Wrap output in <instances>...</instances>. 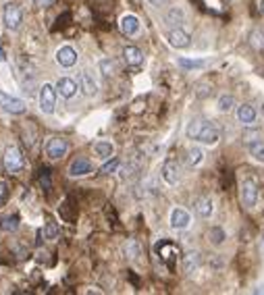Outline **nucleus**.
<instances>
[{
	"mask_svg": "<svg viewBox=\"0 0 264 295\" xmlns=\"http://www.w3.org/2000/svg\"><path fill=\"white\" fill-rule=\"evenodd\" d=\"M256 117H258V112L252 104H241L237 108V119H239V123L245 125V127H252V125L256 123Z\"/></svg>",
	"mask_w": 264,
	"mask_h": 295,
	"instance_id": "obj_16",
	"label": "nucleus"
},
{
	"mask_svg": "<svg viewBox=\"0 0 264 295\" xmlns=\"http://www.w3.org/2000/svg\"><path fill=\"white\" fill-rule=\"evenodd\" d=\"M5 61V52H3V48H0V63Z\"/></svg>",
	"mask_w": 264,
	"mask_h": 295,
	"instance_id": "obj_40",
	"label": "nucleus"
},
{
	"mask_svg": "<svg viewBox=\"0 0 264 295\" xmlns=\"http://www.w3.org/2000/svg\"><path fill=\"white\" fill-rule=\"evenodd\" d=\"M233 106H235V98H233V96H220L218 102H216V108H218L220 112H231Z\"/></svg>",
	"mask_w": 264,
	"mask_h": 295,
	"instance_id": "obj_29",
	"label": "nucleus"
},
{
	"mask_svg": "<svg viewBox=\"0 0 264 295\" xmlns=\"http://www.w3.org/2000/svg\"><path fill=\"white\" fill-rule=\"evenodd\" d=\"M260 11L264 13V0H260Z\"/></svg>",
	"mask_w": 264,
	"mask_h": 295,
	"instance_id": "obj_41",
	"label": "nucleus"
},
{
	"mask_svg": "<svg viewBox=\"0 0 264 295\" xmlns=\"http://www.w3.org/2000/svg\"><path fill=\"white\" fill-rule=\"evenodd\" d=\"M249 40H252V44H254L256 48H262V46H264V36H262L260 32H254Z\"/></svg>",
	"mask_w": 264,
	"mask_h": 295,
	"instance_id": "obj_36",
	"label": "nucleus"
},
{
	"mask_svg": "<svg viewBox=\"0 0 264 295\" xmlns=\"http://www.w3.org/2000/svg\"><path fill=\"white\" fill-rule=\"evenodd\" d=\"M123 59L125 63H127L131 69H140L144 65V54L140 48H135V46H127L123 50Z\"/></svg>",
	"mask_w": 264,
	"mask_h": 295,
	"instance_id": "obj_13",
	"label": "nucleus"
},
{
	"mask_svg": "<svg viewBox=\"0 0 264 295\" xmlns=\"http://www.w3.org/2000/svg\"><path fill=\"white\" fill-rule=\"evenodd\" d=\"M94 152H96V156H100V158L108 160L110 156H113L115 146L110 144V142H98V144H94Z\"/></svg>",
	"mask_w": 264,
	"mask_h": 295,
	"instance_id": "obj_24",
	"label": "nucleus"
},
{
	"mask_svg": "<svg viewBox=\"0 0 264 295\" xmlns=\"http://www.w3.org/2000/svg\"><path fill=\"white\" fill-rule=\"evenodd\" d=\"M92 173V162L88 158H75L69 164V175L71 177H86Z\"/></svg>",
	"mask_w": 264,
	"mask_h": 295,
	"instance_id": "obj_14",
	"label": "nucleus"
},
{
	"mask_svg": "<svg viewBox=\"0 0 264 295\" xmlns=\"http://www.w3.org/2000/svg\"><path fill=\"white\" fill-rule=\"evenodd\" d=\"M40 173H42V175H40V183H42V187H44L46 191H50L52 183H50V175H48V168H42Z\"/></svg>",
	"mask_w": 264,
	"mask_h": 295,
	"instance_id": "obj_34",
	"label": "nucleus"
},
{
	"mask_svg": "<svg viewBox=\"0 0 264 295\" xmlns=\"http://www.w3.org/2000/svg\"><path fill=\"white\" fill-rule=\"evenodd\" d=\"M3 229H7V231H17V229H19V216H17V214L7 216V218L3 220Z\"/></svg>",
	"mask_w": 264,
	"mask_h": 295,
	"instance_id": "obj_30",
	"label": "nucleus"
},
{
	"mask_svg": "<svg viewBox=\"0 0 264 295\" xmlns=\"http://www.w3.org/2000/svg\"><path fill=\"white\" fill-rule=\"evenodd\" d=\"M140 251H142V247H140V241L129 239L127 243H125V256H127L129 260H135L137 256H140Z\"/></svg>",
	"mask_w": 264,
	"mask_h": 295,
	"instance_id": "obj_27",
	"label": "nucleus"
},
{
	"mask_svg": "<svg viewBox=\"0 0 264 295\" xmlns=\"http://www.w3.org/2000/svg\"><path fill=\"white\" fill-rule=\"evenodd\" d=\"M5 168H7V173H11V175H17L23 168V156H21L19 148H7V152H5Z\"/></svg>",
	"mask_w": 264,
	"mask_h": 295,
	"instance_id": "obj_8",
	"label": "nucleus"
},
{
	"mask_svg": "<svg viewBox=\"0 0 264 295\" xmlns=\"http://www.w3.org/2000/svg\"><path fill=\"white\" fill-rule=\"evenodd\" d=\"M164 21L169 23V25L181 27V23H185V13H183V9H179V7H173V9H169V13H166Z\"/></svg>",
	"mask_w": 264,
	"mask_h": 295,
	"instance_id": "obj_22",
	"label": "nucleus"
},
{
	"mask_svg": "<svg viewBox=\"0 0 264 295\" xmlns=\"http://www.w3.org/2000/svg\"><path fill=\"white\" fill-rule=\"evenodd\" d=\"M100 71H102V75H106V77H108V75H113V73H115V63H113V61H108V59L102 61V63H100Z\"/></svg>",
	"mask_w": 264,
	"mask_h": 295,
	"instance_id": "obj_33",
	"label": "nucleus"
},
{
	"mask_svg": "<svg viewBox=\"0 0 264 295\" xmlns=\"http://www.w3.org/2000/svg\"><path fill=\"white\" fill-rule=\"evenodd\" d=\"M191 224V214L183 208H175L171 212V227L177 231H185Z\"/></svg>",
	"mask_w": 264,
	"mask_h": 295,
	"instance_id": "obj_10",
	"label": "nucleus"
},
{
	"mask_svg": "<svg viewBox=\"0 0 264 295\" xmlns=\"http://www.w3.org/2000/svg\"><path fill=\"white\" fill-rule=\"evenodd\" d=\"M177 63H179V67H183V69H202L206 65L204 61H191V59H179Z\"/></svg>",
	"mask_w": 264,
	"mask_h": 295,
	"instance_id": "obj_31",
	"label": "nucleus"
},
{
	"mask_svg": "<svg viewBox=\"0 0 264 295\" xmlns=\"http://www.w3.org/2000/svg\"><path fill=\"white\" fill-rule=\"evenodd\" d=\"M187 137L196 139V142H200V144H206V146H214L220 139V129L216 127V125H212L210 121L196 119L187 125Z\"/></svg>",
	"mask_w": 264,
	"mask_h": 295,
	"instance_id": "obj_1",
	"label": "nucleus"
},
{
	"mask_svg": "<svg viewBox=\"0 0 264 295\" xmlns=\"http://www.w3.org/2000/svg\"><path fill=\"white\" fill-rule=\"evenodd\" d=\"M42 233H44V239L52 241V239H57L61 231H59V224H57V222H54V220H48V222L44 224V231H42Z\"/></svg>",
	"mask_w": 264,
	"mask_h": 295,
	"instance_id": "obj_28",
	"label": "nucleus"
},
{
	"mask_svg": "<svg viewBox=\"0 0 264 295\" xmlns=\"http://www.w3.org/2000/svg\"><path fill=\"white\" fill-rule=\"evenodd\" d=\"M166 40H169V44L173 48H187L189 46V34L185 30H181V27H175V30L169 32V36H166Z\"/></svg>",
	"mask_w": 264,
	"mask_h": 295,
	"instance_id": "obj_11",
	"label": "nucleus"
},
{
	"mask_svg": "<svg viewBox=\"0 0 264 295\" xmlns=\"http://www.w3.org/2000/svg\"><path fill=\"white\" fill-rule=\"evenodd\" d=\"M119 27L125 36H135L137 32H140V19H137L135 15H125V17H121Z\"/></svg>",
	"mask_w": 264,
	"mask_h": 295,
	"instance_id": "obj_18",
	"label": "nucleus"
},
{
	"mask_svg": "<svg viewBox=\"0 0 264 295\" xmlns=\"http://www.w3.org/2000/svg\"><path fill=\"white\" fill-rule=\"evenodd\" d=\"M154 251H156V256L164 262V266L166 268H175V262H177V256H181V251H179V245H175L173 241H169V239H162V241H158L156 243V247H154Z\"/></svg>",
	"mask_w": 264,
	"mask_h": 295,
	"instance_id": "obj_2",
	"label": "nucleus"
},
{
	"mask_svg": "<svg viewBox=\"0 0 264 295\" xmlns=\"http://www.w3.org/2000/svg\"><path fill=\"white\" fill-rule=\"evenodd\" d=\"M202 162H204V152H202V148L193 146V148H189V150L185 152V164H187V166H200Z\"/></svg>",
	"mask_w": 264,
	"mask_h": 295,
	"instance_id": "obj_23",
	"label": "nucleus"
},
{
	"mask_svg": "<svg viewBox=\"0 0 264 295\" xmlns=\"http://www.w3.org/2000/svg\"><path fill=\"white\" fill-rule=\"evenodd\" d=\"M57 90H59V94L63 98H73L77 94V90H79V83L75 79H71V77H61L57 81Z\"/></svg>",
	"mask_w": 264,
	"mask_h": 295,
	"instance_id": "obj_15",
	"label": "nucleus"
},
{
	"mask_svg": "<svg viewBox=\"0 0 264 295\" xmlns=\"http://www.w3.org/2000/svg\"><path fill=\"white\" fill-rule=\"evenodd\" d=\"M9 200V183L5 179H0V206Z\"/></svg>",
	"mask_w": 264,
	"mask_h": 295,
	"instance_id": "obj_35",
	"label": "nucleus"
},
{
	"mask_svg": "<svg viewBox=\"0 0 264 295\" xmlns=\"http://www.w3.org/2000/svg\"><path fill=\"white\" fill-rule=\"evenodd\" d=\"M241 202L247 210H252L258 206L260 202V189H258V183L254 179H245L243 185H241Z\"/></svg>",
	"mask_w": 264,
	"mask_h": 295,
	"instance_id": "obj_4",
	"label": "nucleus"
},
{
	"mask_svg": "<svg viewBox=\"0 0 264 295\" xmlns=\"http://www.w3.org/2000/svg\"><path fill=\"white\" fill-rule=\"evenodd\" d=\"M193 208H196L198 216H202V218H210L212 212H214V204H212V200L208 198V195H202V198H198L196 202H193Z\"/></svg>",
	"mask_w": 264,
	"mask_h": 295,
	"instance_id": "obj_17",
	"label": "nucleus"
},
{
	"mask_svg": "<svg viewBox=\"0 0 264 295\" xmlns=\"http://www.w3.org/2000/svg\"><path fill=\"white\" fill-rule=\"evenodd\" d=\"M208 239H210L212 245H220L227 239V235H225V231L220 227H210V231H208Z\"/></svg>",
	"mask_w": 264,
	"mask_h": 295,
	"instance_id": "obj_26",
	"label": "nucleus"
},
{
	"mask_svg": "<svg viewBox=\"0 0 264 295\" xmlns=\"http://www.w3.org/2000/svg\"><path fill=\"white\" fill-rule=\"evenodd\" d=\"M34 3H36V7H42V9H44V7H50L54 0H34Z\"/></svg>",
	"mask_w": 264,
	"mask_h": 295,
	"instance_id": "obj_39",
	"label": "nucleus"
},
{
	"mask_svg": "<svg viewBox=\"0 0 264 295\" xmlns=\"http://www.w3.org/2000/svg\"><path fill=\"white\" fill-rule=\"evenodd\" d=\"M162 179H164L166 185H177L179 181H181V166H179V162L175 158L164 160V164H162Z\"/></svg>",
	"mask_w": 264,
	"mask_h": 295,
	"instance_id": "obj_6",
	"label": "nucleus"
},
{
	"mask_svg": "<svg viewBox=\"0 0 264 295\" xmlns=\"http://www.w3.org/2000/svg\"><path fill=\"white\" fill-rule=\"evenodd\" d=\"M46 154H48V158H52V160H59V158H63L65 154L69 152V142L67 139H63V137H50L48 142H46Z\"/></svg>",
	"mask_w": 264,
	"mask_h": 295,
	"instance_id": "obj_7",
	"label": "nucleus"
},
{
	"mask_svg": "<svg viewBox=\"0 0 264 295\" xmlns=\"http://www.w3.org/2000/svg\"><path fill=\"white\" fill-rule=\"evenodd\" d=\"M0 108H3L5 112H11V115H21V112H25V102L21 100V98L0 92Z\"/></svg>",
	"mask_w": 264,
	"mask_h": 295,
	"instance_id": "obj_9",
	"label": "nucleus"
},
{
	"mask_svg": "<svg viewBox=\"0 0 264 295\" xmlns=\"http://www.w3.org/2000/svg\"><path fill=\"white\" fill-rule=\"evenodd\" d=\"M249 156H252L254 160L258 162H264V142H260V139H256V142L249 144Z\"/></svg>",
	"mask_w": 264,
	"mask_h": 295,
	"instance_id": "obj_25",
	"label": "nucleus"
},
{
	"mask_svg": "<svg viewBox=\"0 0 264 295\" xmlns=\"http://www.w3.org/2000/svg\"><path fill=\"white\" fill-rule=\"evenodd\" d=\"M3 19H5L7 30L17 32L21 27V23H23V13H21V9L17 5H7L5 13H3Z\"/></svg>",
	"mask_w": 264,
	"mask_h": 295,
	"instance_id": "obj_5",
	"label": "nucleus"
},
{
	"mask_svg": "<svg viewBox=\"0 0 264 295\" xmlns=\"http://www.w3.org/2000/svg\"><path fill=\"white\" fill-rule=\"evenodd\" d=\"M196 94H198V98H206L208 94H210V88H208V86H198Z\"/></svg>",
	"mask_w": 264,
	"mask_h": 295,
	"instance_id": "obj_37",
	"label": "nucleus"
},
{
	"mask_svg": "<svg viewBox=\"0 0 264 295\" xmlns=\"http://www.w3.org/2000/svg\"><path fill=\"white\" fill-rule=\"evenodd\" d=\"M57 88L50 86V83H44V86L40 88V110L44 112V115H52L54 112V106H57Z\"/></svg>",
	"mask_w": 264,
	"mask_h": 295,
	"instance_id": "obj_3",
	"label": "nucleus"
},
{
	"mask_svg": "<svg viewBox=\"0 0 264 295\" xmlns=\"http://www.w3.org/2000/svg\"><path fill=\"white\" fill-rule=\"evenodd\" d=\"M0 227H3V224H0Z\"/></svg>",
	"mask_w": 264,
	"mask_h": 295,
	"instance_id": "obj_42",
	"label": "nucleus"
},
{
	"mask_svg": "<svg viewBox=\"0 0 264 295\" xmlns=\"http://www.w3.org/2000/svg\"><path fill=\"white\" fill-rule=\"evenodd\" d=\"M119 158H110L106 164H102V168H100V173L102 175H110V173H115L117 171V168H119Z\"/></svg>",
	"mask_w": 264,
	"mask_h": 295,
	"instance_id": "obj_32",
	"label": "nucleus"
},
{
	"mask_svg": "<svg viewBox=\"0 0 264 295\" xmlns=\"http://www.w3.org/2000/svg\"><path fill=\"white\" fill-rule=\"evenodd\" d=\"M148 3L152 5V7H164V5H169V0H148Z\"/></svg>",
	"mask_w": 264,
	"mask_h": 295,
	"instance_id": "obj_38",
	"label": "nucleus"
},
{
	"mask_svg": "<svg viewBox=\"0 0 264 295\" xmlns=\"http://www.w3.org/2000/svg\"><path fill=\"white\" fill-rule=\"evenodd\" d=\"M57 63H59L61 67H65V69L73 67V65L77 63V52H75V48H73V46H61V48L57 50Z\"/></svg>",
	"mask_w": 264,
	"mask_h": 295,
	"instance_id": "obj_12",
	"label": "nucleus"
},
{
	"mask_svg": "<svg viewBox=\"0 0 264 295\" xmlns=\"http://www.w3.org/2000/svg\"><path fill=\"white\" fill-rule=\"evenodd\" d=\"M59 214H61V218H63L65 222H75V218H77V206H75L73 198H67V200L61 204Z\"/></svg>",
	"mask_w": 264,
	"mask_h": 295,
	"instance_id": "obj_19",
	"label": "nucleus"
},
{
	"mask_svg": "<svg viewBox=\"0 0 264 295\" xmlns=\"http://www.w3.org/2000/svg\"><path fill=\"white\" fill-rule=\"evenodd\" d=\"M79 90L86 96H94L96 92H98V83L94 81V77L90 73H81L79 75Z\"/></svg>",
	"mask_w": 264,
	"mask_h": 295,
	"instance_id": "obj_21",
	"label": "nucleus"
},
{
	"mask_svg": "<svg viewBox=\"0 0 264 295\" xmlns=\"http://www.w3.org/2000/svg\"><path fill=\"white\" fill-rule=\"evenodd\" d=\"M202 266V256L198 251H189V254L183 256V270L185 274H193Z\"/></svg>",
	"mask_w": 264,
	"mask_h": 295,
	"instance_id": "obj_20",
	"label": "nucleus"
}]
</instances>
